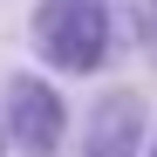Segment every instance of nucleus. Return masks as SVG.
Listing matches in <instances>:
<instances>
[{"label":"nucleus","mask_w":157,"mask_h":157,"mask_svg":"<svg viewBox=\"0 0 157 157\" xmlns=\"http://www.w3.org/2000/svg\"><path fill=\"white\" fill-rule=\"evenodd\" d=\"M28 48L48 75H102L116 62V14L109 0H34Z\"/></svg>","instance_id":"1"},{"label":"nucleus","mask_w":157,"mask_h":157,"mask_svg":"<svg viewBox=\"0 0 157 157\" xmlns=\"http://www.w3.org/2000/svg\"><path fill=\"white\" fill-rule=\"evenodd\" d=\"M0 130H7L14 157H62L68 150V102H62V89L41 68L7 75V89H0Z\"/></svg>","instance_id":"2"},{"label":"nucleus","mask_w":157,"mask_h":157,"mask_svg":"<svg viewBox=\"0 0 157 157\" xmlns=\"http://www.w3.org/2000/svg\"><path fill=\"white\" fill-rule=\"evenodd\" d=\"M144 137H150V102L144 89H102L82 116V144L75 157H144Z\"/></svg>","instance_id":"3"},{"label":"nucleus","mask_w":157,"mask_h":157,"mask_svg":"<svg viewBox=\"0 0 157 157\" xmlns=\"http://www.w3.org/2000/svg\"><path fill=\"white\" fill-rule=\"evenodd\" d=\"M137 48H144V62L157 68V0H137Z\"/></svg>","instance_id":"4"},{"label":"nucleus","mask_w":157,"mask_h":157,"mask_svg":"<svg viewBox=\"0 0 157 157\" xmlns=\"http://www.w3.org/2000/svg\"><path fill=\"white\" fill-rule=\"evenodd\" d=\"M144 157H157V116H150V137H144Z\"/></svg>","instance_id":"5"},{"label":"nucleus","mask_w":157,"mask_h":157,"mask_svg":"<svg viewBox=\"0 0 157 157\" xmlns=\"http://www.w3.org/2000/svg\"><path fill=\"white\" fill-rule=\"evenodd\" d=\"M0 157H14V150H7V130H0Z\"/></svg>","instance_id":"6"}]
</instances>
